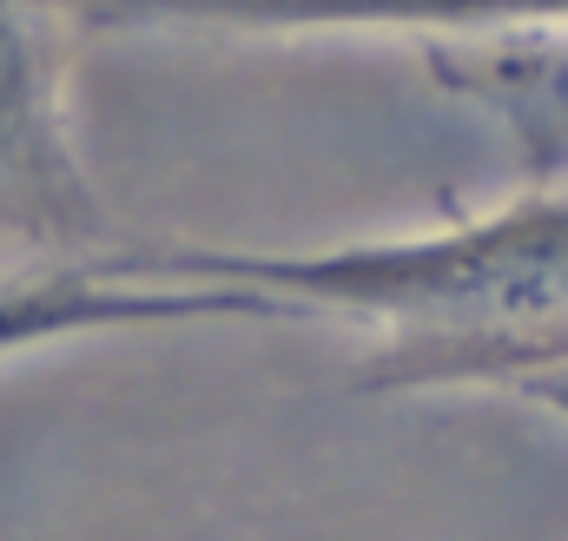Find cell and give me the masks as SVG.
<instances>
[{
  "label": "cell",
  "instance_id": "1",
  "mask_svg": "<svg viewBox=\"0 0 568 541\" xmlns=\"http://www.w3.org/2000/svg\"><path fill=\"white\" fill-rule=\"evenodd\" d=\"M133 270L245 290L272 317H337L364 330L371 397H529L568 370V185L404 238L324 252H140Z\"/></svg>",
  "mask_w": 568,
  "mask_h": 541
},
{
  "label": "cell",
  "instance_id": "2",
  "mask_svg": "<svg viewBox=\"0 0 568 541\" xmlns=\"http://www.w3.org/2000/svg\"><path fill=\"white\" fill-rule=\"evenodd\" d=\"M53 0H0V270L13 258H106V205L67 120Z\"/></svg>",
  "mask_w": 568,
  "mask_h": 541
},
{
  "label": "cell",
  "instance_id": "3",
  "mask_svg": "<svg viewBox=\"0 0 568 541\" xmlns=\"http://www.w3.org/2000/svg\"><path fill=\"white\" fill-rule=\"evenodd\" d=\"M67 27L93 33H417L436 40H503L568 33V0H53Z\"/></svg>",
  "mask_w": 568,
  "mask_h": 541
},
{
  "label": "cell",
  "instance_id": "4",
  "mask_svg": "<svg viewBox=\"0 0 568 541\" xmlns=\"http://www.w3.org/2000/svg\"><path fill=\"white\" fill-rule=\"evenodd\" d=\"M278 324L258 297L245 290H212V284H179V277H145L133 258H80L33 277L0 284V357L67 344V337H100V330H152V324Z\"/></svg>",
  "mask_w": 568,
  "mask_h": 541
},
{
  "label": "cell",
  "instance_id": "5",
  "mask_svg": "<svg viewBox=\"0 0 568 541\" xmlns=\"http://www.w3.org/2000/svg\"><path fill=\"white\" fill-rule=\"evenodd\" d=\"M436 93L496 120L536 178L568 172V33H503V40H436L424 47Z\"/></svg>",
  "mask_w": 568,
  "mask_h": 541
}]
</instances>
